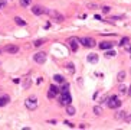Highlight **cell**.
<instances>
[{
  "label": "cell",
  "mask_w": 131,
  "mask_h": 130,
  "mask_svg": "<svg viewBox=\"0 0 131 130\" xmlns=\"http://www.w3.org/2000/svg\"><path fill=\"white\" fill-rule=\"evenodd\" d=\"M25 105L29 110H36L38 108V101H36V98H27L25 101Z\"/></svg>",
  "instance_id": "cell-6"
},
{
  "label": "cell",
  "mask_w": 131,
  "mask_h": 130,
  "mask_svg": "<svg viewBox=\"0 0 131 130\" xmlns=\"http://www.w3.org/2000/svg\"><path fill=\"white\" fill-rule=\"evenodd\" d=\"M79 42L87 48H94L95 46V41L92 38H82V39H79Z\"/></svg>",
  "instance_id": "cell-7"
},
{
  "label": "cell",
  "mask_w": 131,
  "mask_h": 130,
  "mask_svg": "<svg viewBox=\"0 0 131 130\" xmlns=\"http://www.w3.org/2000/svg\"><path fill=\"white\" fill-rule=\"evenodd\" d=\"M33 61H35L36 64H45V61H46V53H45V52H38V53H35V55H33Z\"/></svg>",
  "instance_id": "cell-4"
},
{
  "label": "cell",
  "mask_w": 131,
  "mask_h": 130,
  "mask_svg": "<svg viewBox=\"0 0 131 130\" xmlns=\"http://www.w3.org/2000/svg\"><path fill=\"white\" fill-rule=\"evenodd\" d=\"M66 67H68V71H69V72H75L74 64H68V65H66Z\"/></svg>",
  "instance_id": "cell-24"
},
{
  "label": "cell",
  "mask_w": 131,
  "mask_h": 130,
  "mask_svg": "<svg viewBox=\"0 0 131 130\" xmlns=\"http://www.w3.org/2000/svg\"><path fill=\"white\" fill-rule=\"evenodd\" d=\"M127 93H128V95L131 97V85H130V88H128V91H127Z\"/></svg>",
  "instance_id": "cell-33"
},
{
  "label": "cell",
  "mask_w": 131,
  "mask_h": 130,
  "mask_svg": "<svg viewBox=\"0 0 131 130\" xmlns=\"http://www.w3.org/2000/svg\"><path fill=\"white\" fill-rule=\"evenodd\" d=\"M105 56H107V58H112V56H115V52L114 51H108L105 53Z\"/></svg>",
  "instance_id": "cell-23"
},
{
  "label": "cell",
  "mask_w": 131,
  "mask_h": 130,
  "mask_svg": "<svg viewBox=\"0 0 131 130\" xmlns=\"http://www.w3.org/2000/svg\"><path fill=\"white\" fill-rule=\"evenodd\" d=\"M107 104L109 108H118L121 105V100L117 95H112V97H109V100H107Z\"/></svg>",
  "instance_id": "cell-3"
},
{
  "label": "cell",
  "mask_w": 131,
  "mask_h": 130,
  "mask_svg": "<svg viewBox=\"0 0 131 130\" xmlns=\"http://www.w3.org/2000/svg\"><path fill=\"white\" fill-rule=\"evenodd\" d=\"M128 42H130V39H128V38H123V39H121V42H120V45L124 46V45H127Z\"/></svg>",
  "instance_id": "cell-22"
},
{
  "label": "cell",
  "mask_w": 131,
  "mask_h": 130,
  "mask_svg": "<svg viewBox=\"0 0 131 130\" xmlns=\"http://www.w3.org/2000/svg\"><path fill=\"white\" fill-rule=\"evenodd\" d=\"M45 13H46V15H49V16L52 17L53 20H56V22H64V19H65L64 15H62V13H59L58 10H49V9H45Z\"/></svg>",
  "instance_id": "cell-2"
},
{
  "label": "cell",
  "mask_w": 131,
  "mask_h": 130,
  "mask_svg": "<svg viewBox=\"0 0 131 130\" xmlns=\"http://www.w3.org/2000/svg\"><path fill=\"white\" fill-rule=\"evenodd\" d=\"M112 45H114V43H111V42H102V43H99V48H101V49H111Z\"/></svg>",
  "instance_id": "cell-14"
},
{
  "label": "cell",
  "mask_w": 131,
  "mask_h": 130,
  "mask_svg": "<svg viewBox=\"0 0 131 130\" xmlns=\"http://www.w3.org/2000/svg\"><path fill=\"white\" fill-rule=\"evenodd\" d=\"M19 3H20V6H23V7H27V6L32 3V0H19Z\"/></svg>",
  "instance_id": "cell-19"
},
{
  "label": "cell",
  "mask_w": 131,
  "mask_h": 130,
  "mask_svg": "<svg viewBox=\"0 0 131 130\" xmlns=\"http://www.w3.org/2000/svg\"><path fill=\"white\" fill-rule=\"evenodd\" d=\"M0 52H1V49H0Z\"/></svg>",
  "instance_id": "cell-34"
},
{
  "label": "cell",
  "mask_w": 131,
  "mask_h": 130,
  "mask_svg": "<svg viewBox=\"0 0 131 130\" xmlns=\"http://www.w3.org/2000/svg\"><path fill=\"white\" fill-rule=\"evenodd\" d=\"M124 121H125V123H131V114H125Z\"/></svg>",
  "instance_id": "cell-26"
},
{
  "label": "cell",
  "mask_w": 131,
  "mask_h": 130,
  "mask_svg": "<svg viewBox=\"0 0 131 130\" xmlns=\"http://www.w3.org/2000/svg\"><path fill=\"white\" fill-rule=\"evenodd\" d=\"M87 7H88V9H98V6H97L95 3H88V4H87Z\"/></svg>",
  "instance_id": "cell-25"
},
{
  "label": "cell",
  "mask_w": 131,
  "mask_h": 130,
  "mask_svg": "<svg viewBox=\"0 0 131 130\" xmlns=\"http://www.w3.org/2000/svg\"><path fill=\"white\" fill-rule=\"evenodd\" d=\"M118 93H120V94H127V87L121 84V85H120V88H118Z\"/></svg>",
  "instance_id": "cell-21"
},
{
  "label": "cell",
  "mask_w": 131,
  "mask_h": 130,
  "mask_svg": "<svg viewBox=\"0 0 131 130\" xmlns=\"http://www.w3.org/2000/svg\"><path fill=\"white\" fill-rule=\"evenodd\" d=\"M87 59H88V62H91V64H97V62H98V55H97V53H89Z\"/></svg>",
  "instance_id": "cell-10"
},
{
  "label": "cell",
  "mask_w": 131,
  "mask_h": 130,
  "mask_svg": "<svg viewBox=\"0 0 131 130\" xmlns=\"http://www.w3.org/2000/svg\"><path fill=\"white\" fill-rule=\"evenodd\" d=\"M9 101H10V97H9V95H3V97H0V107L6 105Z\"/></svg>",
  "instance_id": "cell-13"
},
{
  "label": "cell",
  "mask_w": 131,
  "mask_h": 130,
  "mask_svg": "<svg viewBox=\"0 0 131 130\" xmlns=\"http://www.w3.org/2000/svg\"><path fill=\"white\" fill-rule=\"evenodd\" d=\"M45 42V41H43V39H39V41H36V42L33 43V45H35V46H41L42 43Z\"/></svg>",
  "instance_id": "cell-28"
},
{
  "label": "cell",
  "mask_w": 131,
  "mask_h": 130,
  "mask_svg": "<svg viewBox=\"0 0 131 130\" xmlns=\"http://www.w3.org/2000/svg\"><path fill=\"white\" fill-rule=\"evenodd\" d=\"M124 48H125V51H127V52H130V53H131V45H130V43L124 45Z\"/></svg>",
  "instance_id": "cell-29"
},
{
  "label": "cell",
  "mask_w": 131,
  "mask_h": 130,
  "mask_svg": "<svg viewBox=\"0 0 131 130\" xmlns=\"http://www.w3.org/2000/svg\"><path fill=\"white\" fill-rule=\"evenodd\" d=\"M4 51L7 52V53H17L19 48H17V46H15V45H9V46H6V48H4Z\"/></svg>",
  "instance_id": "cell-9"
},
{
  "label": "cell",
  "mask_w": 131,
  "mask_h": 130,
  "mask_svg": "<svg viewBox=\"0 0 131 130\" xmlns=\"http://www.w3.org/2000/svg\"><path fill=\"white\" fill-rule=\"evenodd\" d=\"M6 6V0H0V9Z\"/></svg>",
  "instance_id": "cell-30"
},
{
  "label": "cell",
  "mask_w": 131,
  "mask_h": 130,
  "mask_svg": "<svg viewBox=\"0 0 131 130\" xmlns=\"http://www.w3.org/2000/svg\"><path fill=\"white\" fill-rule=\"evenodd\" d=\"M75 113H76L75 107H72L71 104H68V105H66V114H68V116H75Z\"/></svg>",
  "instance_id": "cell-11"
},
{
  "label": "cell",
  "mask_w": 131,
  "mask_h": 130,
  "mask_svg": "<svg viewBox=\"0 0 131 130\" xmlns=\"http://www.w3.org/2000/svg\"><path fill=\"white\" fill-rule=\"evenodd\" d=\"M109 10H111V7H109V6H104V7H102V13H109Z\"/></svg>",
  "instance_id": "cell-27"
},
{
  "label": "cell",
  "mask_w": 131,
  "mask_h": 130,
  "mask_svg": "<svg viewBox=\"0 0 131 130\" xmlns=\"http://www.w3.org/2000/svg\"><path fill=\"white\" fill-rule=\"evenodd\" d=\"M125 114H127V113L121 110V111H117V113H115V114H114V117H115V120H124Z\"/></svg>",
  "instance_id": "cell-12"
},
{
  "label": "cell",
  "mask_w": 131,
  "mask_h": 130,
  "mask_svg": "<svg viewBox=\"0 0 131 130\" xmlns=\"http://www.w3.org/2000/svg\"><path fill=\"white\" fill-rule=\"evenodd\" d=\"M94 114L101 116V114H102V107H101V105H95V107H94Z\"/></svg>",
  "instance_id": "cell-17"
},
{
  "label": "cell",
  "mask_w": 131,
  "mask_h": 130,
  "mask_svg": "<svg viewBox=\"0 0 131 130\" xmlns=\"http://www.w3.org/2000/svg\"><path fill=\"white\" fill-rule=\"evenodd\" d=\"M32 13L33 15H36V16H41V15L45 13V9L41 7V6H33L32 7Z\"/></svg>",
  "instance_id": "cell-8"
},
{
  "label": "cell",
  "mask_w": 131,
  "mask_h": 130,
  "mask_svg": "<svg viewBox=\"0 0 131 130\" xmlns=\"http://www.w3.org/2000/svg\"><path fill=\"white\" fill-rule=\"evenodd\" d=\"M15 22H16V25H19V26H25L26 25V22L22 19V17H15Z\"/></svg>",
  "instance_id": "cell-18"
},
{
  "label": "cell",
  "mask_w": 131,
  "mask_h": 130,
  "mask_svg": "<svg viewBox=\"0 0 131 130\" xmlns=\"http://www.w3.org/2000/svg\"><path fill=\"white\" fill-rule=\"evenodd\" d=\"M53 79H55V82H59V84H64V82H65V78L62 77V75H59V74H56V75L53 77Z\"/></svg>",
  "instance_id": "cell-15"
},
{
  "label": "cell",
  "mask_w": 131,
  "mask_h": 130,
  "mask_svg": "<svg viewBox=\"0 0 131 130\" xmlns=\"http://www.w3.org/2000/svg\"><path fill=\"white\" fill-rule=\"evenodd\" d=\"M117 79H118L120 82H123L124 79H125V71H120L118 75H117Z\"/></svg>",
  "instance_id": "cell-16"
},
{
  "label": "cell",
  "mask_w": 131,
  "mask_h": 130,
  "mask_svg": "<svg viewBox=\"0 0 131 130\" xmlns=\"http://www.w3.org/2000/svg\"><path fill=\"white\" fill-rule=\"evenodd\" d=\"M48 97H49V98H53V97H55V94H53V93H50V91H49V93H48Z\"/></svg>",
  "instance_id": "cell-31"
},
{
  "label": "cell",
  "mask_w": 131,
  "mask_h": 130,
  "mask_svg": "<svg viewBox=\"0 0 131 130\" xmlns=\"http://www.w3.org/2000/svg\"><path fill=\"white\" fill-rule=\"evenodd\" d=\"M49 91H50V93H53V94L56 95L58 93H59V91H61V90H59V88H58L56 85H50V87H49Z\"/></svg>",
  "instance_id": "cell-20"
},
{
  "label": "cell",
  "mask_w": 131,
  "mask_h": 130,
  "mask_svg": "<svg viewBox=\"0 0 131 130\" xmlns=\"http://www.w3.org/2000/svg\"><path fill=\"white\" fill-rule=\"evenodd\" d=\"M61 93H62V100H61V104H65V105L71 104V101H72V97H71V94H69V87H68V84H65V87H62Z\"/></svg>",
  "instance_id": "cell-1"
},
{
  "label": "cell",
  "mask_w": 131,
  "mask_h": 130,
  "mask_svg": "<svg viewBox=\"0 0 131 130\" xmlns=\"http://www.w3.org/2000/svg\"><path fill=\"white\" fill-rule=\"evenodd\" d=\"M65 124H68L69 127H74V124H72V123H69V121H65Z\"/></svg>",
  "instance_id": "cell-32"
},
{
  "label": "cell",
  "mask_w": 131,
  "mask_h": 130,
  "mask_svg": "<svg viewBox=\"0 0 131 130\" xmlns=\"http://www.w3.org/2000/svg\"><path fill=\"white\" fill-rule=\"evenodd\" d=\"M68 45H69V48L74 52H76L78 51V46H79V39L78 38H69L68 39Z\"/></svg>",
  "instance_id": "cell-5"
}]
</instances>
